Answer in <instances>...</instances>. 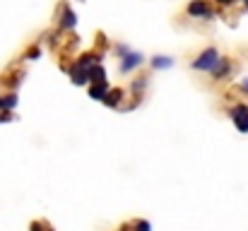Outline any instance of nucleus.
<instances>
[{
    "instance_id": "nucleus-5",
    "label": "nucleus",
    "mask_w": 248,
    "mask_h": 231,
    "mask_svg": "<svg viewBox=\"0 0 248 231\" xmlns=\"http://www.w3.org/2000/svg\"><path fill=\"white\" fill-rule=\"evenodd\" d=\"M229 73H232V63H229L227 58H219V63L212 68V73H210V75H212V79H224Z\"/></svg>"
},
{
    "instance_id": "nucleus-10",
    "label": "nucleus",
    "mask_w": 248,
    "mask_h": 231,
    "mask_svg": "<svg viewBox=\"0 0 248 231\" xmlns=\"http://www.w3.org/2000/svg\"><path fill=\"white\" fill-rule=\"evenodd\" d=\"M173 65V61L171 58H166V56H157V58H152V68L155 70H166V68H171Z\"/></svg>"
},
{
    "instance_id": "nucleus-18",
    "label": "nucleus",
    "mask_w": 248,
    "mask_h": 231,
    "mask_svg": "<svg viewBox=\"0 0 248 231\" xmlns=\"http://www.w3.org/2000/svg\"><path fill=\"white\" fill-rule=\"evenodd\" d=\"M41 229H44V227H41L39 222H34V224H31V231H41Z\"/></svg>"
},
{
    "instance_id": "nucleus-22",
    "label": "nucleus",
    "mask_w": 248,
    "mask_h": 231,
    "mask_svg": "<svg viewBox=\"0 0 248 231\" xmlns=\"http://www.w3.org/2000/svg\"><path fill=\"white\" fill-rule=\"evenodd\" d=\"M244 2H246V0H244Z\"/></svg>"
},
{
    "instance_id": "nucleus-2",
    "label": "nucleus",
    "mask_w": 248,
    "mask_h": 231,
    "mask_svg": "<svg viewBox=\"0 0 248 231\" xmlns=\"http://www.w3.org/2000/svg\"><path fill=\"white\" fill-rule=\"evenodd\" d=\"M232 121L236 125L239 133H248V106L246 104H239L232 108Z\"/></svg>"
},
{
    "instance_id": "nucleus-9",
    "label": "nucleus",
    "mask_w": 248,
    "mask_h": 231,
    "mask_svg": "<svg viewBox=\"0 0 248 231\" xmlns=\"http://www.w3.org/2000/svg\"><path fill=\"white\" fill-rule=\"evenodd\" d=\"M106 92H108V84H106V82H101V84H92V87H89V96H92V99H99V101H104Z\"/></svg>"
},
{
    "instance_id": "nucleus-7",
    "label": "nucleus",
    "mask_w": 248,
    "mask_h": 231,
    "mask_svg": "<svg viewBox=\"0 0 248 231\" xmlns=\"http://www.w3.org/2000/svg\"><path fill=\"white\" fill-rule=\"evenodd\" d=\"M123 101V89H111V92H106V96H104V104L106 106H118Z\"/></svg>"
},
{
    "instance_id": "nucleus-19",
    "label": "nucleus",
    "mask_w": 248,
    "mask_h": 231,
    "mask_svg": "<svg viewBox=\"0 0 248 231\" xmlns=\"http://www.w3.org/2000/svg\"><path fill=\"white\" fill-rule=\"evenodd\" d=\"M217 2H219V5H234L236 0H217Z\"/></svg>"
},
{
    "instance_id": "nucleus-13",
    "label": "nucleus",
    "mask_w": 248,
    "mask_h": 231,
    "mask_svg": "<svg viewBox=\"0 0 248 231\" xmlns=\"http://www.w3.org/2000/svg\"><path fill=\"white\" fill-rule=\"evenodd\" d=\"M145 84H147V79H145V77L135 79V82H133V92H142V89H145Z\"/></svg>"
},
{
    "instance_id": "nucleus-21",
    "label": "nucleus",
    "mask_w": 248,
    "mask_h": 231,
    "mask_svg": "<svg viewBox=\"0 0 248 231\" xmlns=\"http://www.w3.org/2000/svg\"><path fill=\"white\" fill-rule=\"evenodd\" d=\"M246 7H248V0H246Z\"/></svg>"
},
{
    "instance_id": "nucleus-6",
    "label": "nucleus",
    "mask_w": 248,
    "mask_h": 231,
    "mask_svg": "<svg viewBox=\"0 0 248 231\" xmlns=\"http://www.w3.org/2000/svg\"><path fill=\"white\" fill-rule=\"evenodd\" d=\"M87 77H89V84H101V82H106V70L96 63L87 70Z\"/></svg>"
},
{
    "instance_id": "nucleus-3",
    "label": "nucleus",
    "mask_w": 248,
    "mask_h": 231,
    "mask_svg": "<svg viewBox=\"0 0 248 231\" xmlns=\"http://www.w3.org/2000/svg\"><path fill=\"white\" fill-rule=\"evenodd\" d=\"M188 15L190 17H212V10H210V5H207V0H195V2H190L188 5Z\"/></svg>"
},
{
    "instance_id": "nucleus-12",
    "label": "nucleus",
    "mask_w": 248,
    "mask_h": 231,
    "mask_svg": "<svg viewBox=\"0 0 248 231\" xmlns=\"http://www.w3.org/2000/svg\"><path fill=\"white\" fill-rule=\"evenodd\" d=\"M70 77H73V82H75V84H87V82H89L87 70H80V68H73V70H70Z\"/></svg>"
},
{
    "instance_id": "nucleus-15",
    "label": "nucleus",
    "mask_w": 248,
    "mask_h": 231,
    "mask_svg": "<svg viewBox=\"0 0 248 231\" xmlns=\"http://www.w3.org/2000/svg\"><path fill=\"white\" fill-rule=\"evenodd\" d=\"M39 48H31V51H27V61H34V58H39Z\"/></svg>"
},
{
    "instance_id": "nucleus-11",
    "label": "nucleus",
    "mask_w": 248,
    "mask_h": 231,
    "mask_svg": "<svg viewBox=\"0 0 248 231\" xmlns=\"http://www.w3.org/2000/svg\"><path fill=\"white\" fill-rule=\"evenodd\" d=\"M0 99H2V111H12L17 106V94H12V92L10 94H2Z\"/></svg>"
},
{
    "instance_id": "nucleus-20",
    "label": "nucleus",
    "mask_w": 248,
    "mask_h": 231,
    "mask_svg": "<svg viewBox=\"0 0 248 231\" xmlns=\"http://www.w3.org/2000/svg\"><path fill=\"white\" fill-rule=\"evenodd\" d=\"M241 89H244V92L248 94V82H241Z\"/></svg>"
},
{
    "instance_id": "nucleus-4",
    "label": "nucleus",
    "mask_w": 248,
    "mask_h": 231,
    "mask_svg": "<svg viewBox=\"0 0 248 231\" xmlns=\"http://www.w3.org/2000/svg\"><path fill=\"white\" fill-rule=\"evenodd\" d=\"M142 65V56L140 53H128V56H123V61H121V73H130V70H135V68H140Z\"/></svg>"
},
{
    "instance_id": "nucleus-16",
    "label": "nucleus",
    "mask_w": 248,
    "mask_h": 231,
    "mask_svg": "<svg viewBox=\"0 0 248 231\" xmlns=\"http://www.w3.org/2000/svg\"><path fill=\"white\" fill-rule=\"evenodd\" d=\"M116 53H118V56H128L130 51H128V46H118V48H116Z\"/></svg>"
},
{
    "instance_id": "nucleus-8",
    "label": "nucleus",
    "mask_w": 248,
    "mask_h": 231,
    "mask_svg": "<svg viewBox=\"0 0 248 231\" xmlns=\"http://www.w3.org/2000/svg\"><path fill=\"white\" fill-rule=\"evenodd\" d=\"M75 22H78L75 12H73L70 7H65V10H63V17H61V27H63V29H73Z\"/></svg>"
},
{
    "instance_id": "nucleus-17",
    "label": "nucleus",
    "mask_w": 248,
    "mask_h": 231,
    "mask_svg": "<svg viewBox=\"0 0 248 231\" xmlns=\"http://www.w3.org/2000/svg\"><path fill=\"white\" fill-rule=\"evenodd\" d=\"M5 121H12L10 111H2V113H0V123H5Z\"/></svg>"
},
{
    "instance_id": "nucleus-14",
    "label": "nucleus",
    "mask_w": 248,
    "mask_h": 231,
    "mask_svg": "<svg viewBox=\"0 0 248 231\" xmlns=\"http://www.w3.org/2000/svg\"><path fill=\"white\" fill-rule=\"evenodd\" d=\"M133 229L135 231H152V227H150V222H135Z\"/></svg>"
},
{
    "instance_id": "nucleus-1",
    "label": "nucleus",
    "mask_w": 248,
    "mask_h": 231,
    "mask_svg": "<svg viewBox=\"0 0 248 231\" xmlns=\"http://www.w3.org/2000/svg\"><path fill=\"white\" fill-rule=\"evenodd\" d=\"M219 63V53L215 48H205L195 61H193V70L198 73H212V68Z\"/></svg>"
}]
</instances>
